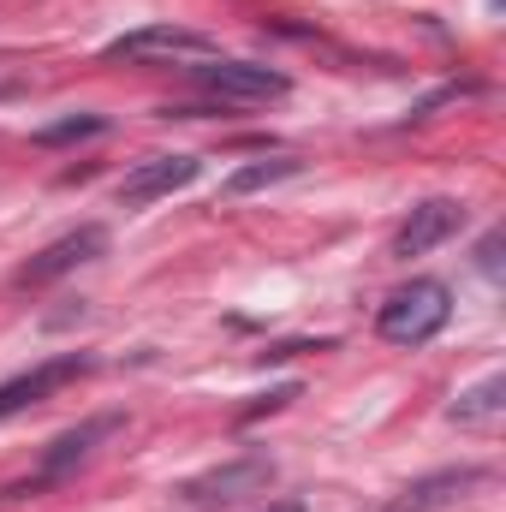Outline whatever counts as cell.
Listing matches in <instances>:
<instances>
[{
	"label": "cell",
	"mask_w": 506,
	"mask_h": 512,
	"mask_svg": "<svg viewBox=\"0 0 506 512\" xmlns=\"http://www.w3.org/2000/svg\"><path fill=\"white\" fill-rule=\"evenodd\" d=\"M298 173H304V161H298V155L245 161V167H233V173L221 179V197H251V191H268V185H280V179H298Z\"/></svg>",
	"instance_id": "cell-12"
},
{
	"label": "cell",
	"mask_w": 506,
	"mask_h": 512,
	"mask_svg": "<svg viewBox=\"0 0 506 512\" xmlns=\"http://www.w3.org/2000/svg\"><path fill=\"white\" fill-rule=\"evenodd\" d=\"M90 370H96L90 352H60V358H48V364L24 370V376H12V382H0V423L18 417V411H30V405H42L48 393H60L66 382H78V376H90Z\"/></svg>",
	"instance_id": "cell-6"
},
{
	"label": "cell",
	"mask_w": 506,
	"mask_h": 512,
	"mask_svg": "<svg viewBox=\"0 0 506 512\" xmlns=\"http://www.w3.org/2000/svg\"><path fill=\"white\" fill-rule=\"evenodd\" d=\"M191 84L209 96V102H221V108H256V102H280L286 90H292V78L286 72H274V66H256V60H203V66H191Z\"/></svg>",
	"instance_id": "cell-2"
},
{
	"label": "cell",
	"mask_w": 506,
	"mask_h": 512,
	"mask_svg": "<svg viewBox=\"0 0 506 512\" xmlns=\"http://www.w3.org/2000/svg\"><path fill=\"white\" fill-rule=\"evenodd\" d=\"M459 227H465V203H459V197H423V203L399 221V233H393V256H399V262L429 256L435 245H447Z\"/></svg>",
	"instance_id": "cell-7"
},
{
	"label": "cell",
	"mask_w": 506,
	"mask_h": 512,
	"mask_svg": "<svg viewBox=\"0 0 506 512\" xmlns=\"http://www.w3.org/2000/svg\"><path fill=\"white\" fill-rule=\"evenodd\" d=\"M477 483H489V471L483 465H459V471H435V477H417L399 501L387 512H441L453 507V501H465V489H477Z\"/></svg>",
	"instance_id": "cell-10"
},
{
	"label": "cell",
	"mask_w": 506,
	"mask_h": 512,
	"mask_svg": "<svg viewBox=\"0 0 506 512\" xmlns=\"http://www.w3.org/2000/svg\"><path fill=\"white\" fill-rule=\"evenodd\" d=\"M102 131H108L102 114H66V120H54V126H36V143L54 149V143H78V137H102Z\"/></svg>",
	"instance_id": "cell-13"
},
{
	"label": "cell",
	"mask_w": 506,
	"mask_h": 512,
	"mask_svg": "<svg viewBox=\"0 0 506 512\" xmlns=\"http://www.w3.org/2000/svg\"><path fill=\"white\" fill-rule=\"evenodd\" d=\"M268 512H304V501H280V507H268Z\"/></svg>",
	"instance_id": "cell-15"
},
{
	"label": "cell",
	"mask_w": 506,
	"mask_h": 512,
	"mask_svg": "<svg viewBox=\"0 0 506 512\" xmlns=\"http://www.w3.org/2000/svg\"><path fill=\"white\" fill-rule=\"evenodd\" d=\"M108 60H209L215 42L203 30H179V24H143V30H126L102 48Z\"/></svg>",
	"instance_id": "cell-5"
},
{
	"label": "cell",
	"mask_w": 506,
	"mask_h": 512,
	"mask_svg": "<svg viewBox=\"0 0 506 512\" xmlns=\"http://www.w3.org/2000/svg\"><path fill=\"white\" fill-rule=\"evenodd\" d=\"M120 423H126V411H96V417H84L78 429H66V435L42 453L36 477H30V483H18V489H6V495H30V489H48V483L72 477V471H78V465H84V459H90V453H96V447L120 429Z\"/></svg>",
	"instance_id": "cell-3"
},
{
	"label": "cell",
	"mask_w": 506,
	"mask_h": 512,
	"mask_svg": "<svg viewBox=\"0 0 506 512\" xmlns=\"http://www.w3.org/2000/svg\"><path fill=\"white\" fill-rule=\"evenodd\" d=\"M501 411H506V376H483L477 387H465V393L453 399L447 417H453L459 429H495Z\"/></svg>",
	"instance_id": "cell-11"
},
{
	"label": "cell",
	"mask_w": 506,
	"mask_h": 512,
	"mask_svg": "<svg viewBox=\"0 0 506 512\" xmlns=\"http://www.w3.org/2000/svg\"><path fill=\"white\" fill-rule=\"evenodd\" d=\"M274 483V465L268 459H233V465H215L209 477H191L185 489H179V501H191V507H227V501H239V495H251V489H268Z\"/></svg>",
	"instance_id": "cell-9"
},
{
	"label": "cell",
	"mask_w": 506,
	"mask_h": 512,
	"mask_svg": "<svg viewBox=\"0 0 506 512\" xmlns=\"http://www.w3.org/2000/svg\"><path fill=\"white\" fill-rule=\"evenodd\" d=\"M108 251V227H96V221H84V227H72L66 239H54V245H42V251L30 256L18 274H12V286H24V292H36V286H54L60 274H72V268H84V262H96V256Z\"/></svg>",
	"instance_id": "cell-4"
},
{
	"label": "cell",
	"mask_w": 506,
	"mask_h": 512,
	"mask_svg": "<svg viewBox=\"0 0 506 512\" xmlns=\"http://www.w3.org/2000/svg\"><path fill=\"white\" fill-rule=\"evenodd\" d=\"M197 173H203L197 155H149V161H137L126 179H120V209H143V203H155V197H173V191H185Z\"/></svg>",
	"instance_id": "cell-8"
},
{
	"label": "cell",
	"mask_w": 506,
	"mask_h": 512,
	"mask_svg": "<svg viewBox=\"0 0 506 512\" xmlns=\"http://www.w3.org/2000/svg\"><path fill=\"white\" fill-rule=\"evenodd\" d=\"M477 268H483V274H501V233H489V239H483V251H477Z\"/></svg>",
	"instance_id": "cell-14"
},
{
	"label": "cell",
	"mask_w": 506,
	"mask_h": 512,
	"mask_svg": "<svg viewBox=\"0 0 506 512\" xmlns=\"http://www.w3.org/2000/svg\"><path fill=\"white\" fill-rule=\"evenodd\" d=\"M447 322H453L447 280H411V286L387 292V304L376 310V334L387 346H429Z\"/></svg>",
	"instance_id": "cell-1"
}]
</instances>
